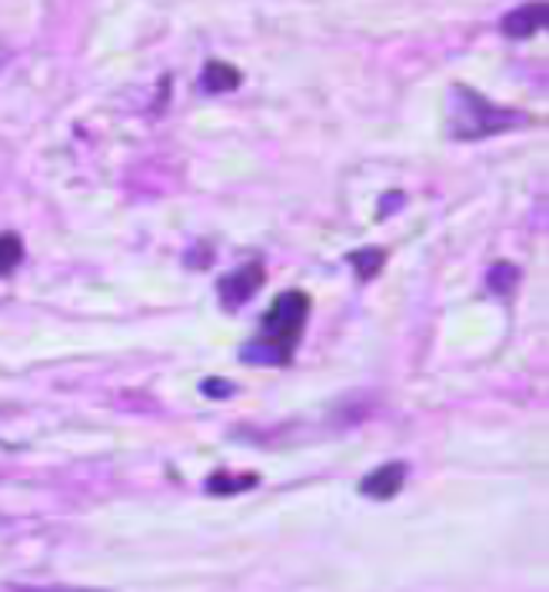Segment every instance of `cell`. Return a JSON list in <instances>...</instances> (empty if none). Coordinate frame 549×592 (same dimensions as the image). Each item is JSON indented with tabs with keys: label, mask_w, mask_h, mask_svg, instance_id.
I'll return each instance as SVG.
<instances>
[{
	"label": "cell",
	"mask_w": 549,
	"mask_h": 592,
	"mask_svg": "<svg viewBox=\"0 0 549 592\" xmlns=\"http://www.w3.org/2000/svg\"><path fill=\"white\" fill-rule=\"evenodd\" d=\"M307 320H310V297L303 290L280 293L263 313L257 336L240 350V360L253 366H287L303 340Z\"/></svg>",
	"instance_id": "6da1fadb"
},
{
	"label": "cell",
	"mask_w": 549,
	"mask_h": 592,
	"mask_svg": "<svg viewBox=\"0 0 549 592\" xmlns=\"http://www.w3.org/2000/svg\"><path fill=\"white\" fill-rule=\"evenodd\" d=\"M522 124H529L526 114H519L512 107H499L489 97L469 91L466 84L453 87L449 131H453L456 141H483V137H493V134H503V131H512V127H522Z\"/></svg>",
	"instance_id": "7a4b0ae2"
},
{
	"label": "cell",
	"mask_w": 549,
	"mask_h": 592,
	"mask_svg": "<svg viewBox=\"0 0 549 592\" xmlns=\"http://www.w3.org/2000/svg\"><path fill=\"white\" fill-rule=\"evenodd\" d=\"M267 283V270H263V263H247V267H240V270H234V273H227V277H220V283H217V293H220V303L227 307V310H237V307H244L250 297H257V290Z\"/></svg>",
	"instance_id": "3957f363"
},
{
	"label": "cell",
	"mask_w": 549,
	"mask_h": 592,
	"mask_svg": "<svg viewBox=\"0 0 549 592\" xmlns=\"http://www.w3.org/2000/svg\"><path fill=\"white\" fill-rule=\"evenodd\" d=\"M403 479H406V463H386L373 469L370 476H363L360 492L370 499H393L403 489Z\"/></svg>",
	"instance_id": "277c9868"
},
{
	"label": "cell",
	"mask_w": 549,
	"mask_h": 592,
	"mask_svg": "<svg viewBox=\"0 0 549 592\" xmlns=\"http://www.w3.org/2000/svg\"><path fill=\"white\" fill-rule=\"evenodd\" d=\"M542 24H546V4L536 0V4H522L503 18V34L522 41V38H532L536 31H542Z\"/></svg>",
	"instance_id": "5b68a950"
},
{
	"label": "cell",
	"mask_w": 549,
	"mask_h": 592,
	"mask_svg": "<svg viewBox=\"0 0 549 592\" xmlns=\"http://www.w3.org/2000/svg\"><path fill=\"white\" fill-rule=\"evenodd\" d=\"M240 81H244L240 71L230 67V64H224V61H210V64L204 67V74H200V87H204L207 94H227V91H237Z\"/></svg>",
	"instance_id": "8992f818"
},
{
	"label": "cell",
	"mask_w": 549,
	"mask_h": 592,
	"mask_svg": "<svg viewBox=\"0 0 549 592\" xmlns=\"http://www.w3.org/2000/svg\"><path fill=\"white\" fill-rule=\"evenodd\" d=\"M257 472H244V476H227V472H217L207 479V492L214 496H234V492H244V489H253L257 486Z\"/></svg>",
	"instance_id": "52a82bcc"
},
{
	"label": "cell",
	"mask_w": 549,
	"mask_h": 592,
	"mask_svg": "<svg viewBox=\"0 0 549 592\" xmlns=\"http://www.w3.org/2000/svg\"><path fill=\"white\" fill-rule=\"evenodd\" d=\"M24 260V243L18 233H0V277H8L18 270V263Z\"/></svg>",
	"instance_id": "ba28073f"
},
{
	"label": "cell",
	"mask_w": 549,
	"mask_h": 592,
	"mask_svg": "<svg viewBox=\"0 0 549 592\" xmlns=\"http://www.w3.org/2000/svg\"><path fill=\"white\" fill-rule=\"evenodd\" d=\"M383 253L380 250H360V253H350V263L356 267V277L360 280H370V277H376L380 273V267H383Z\"/></svg>",
	"instance_id": "9c48e42d"
},
{
	"label": "cell",
	"mask_w": 549,
	"mask_h": 592,
	"mask_svg": "<svg viewBox=\"0 0 549 592\" xmlns=\"http://www.w3.org/2000/svg\"><path fill=\"white\" fill-rule=\"evenodd\" d=\"M516 280H519V273H516V267H509V263H496V267L489 270V287H493L496 293H503V297L516 287Z\"/></svg>",
	"instance_id": "30bf717a"
},
{
	"label": "cell",
	"mask_w": 549,
	"mask_h": 592,
	"mask_svg": "<svg viewBox=\"0 0 549 592\" xmlns=\"http://www.w3.org/2000/svg\"><path fill=\"white\" fill-rule=\"evenodd\" d=\"M11 592H101V589H74V585H14Z\"/></svg>",
	"instance_id": "8fae6325"
},
{
	"label": "cell",
	"mask_w": 549,
	"mask_h": 592,
	"mask_svg": "<svg viewBox=\"0 0 549 592\" xmlns=\"http://www.w3.org/2000/svg\"><path fill=\"white\" fill-rule=\"evenodd\" d=\"M204 393H210V396H224V393H230V386H227V383H204Z\"/></svg>",
	"instance_id": "7c38bea8"
}]
</instances>
